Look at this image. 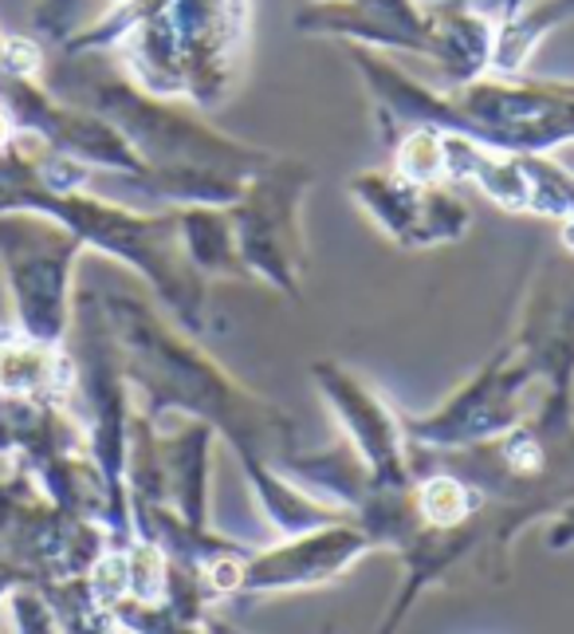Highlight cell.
Here are the masks:
<instances>
[{"label": "cell", "instance_id": "cell-10", "mask_svg": "<svg viewBox=\"0 0 574 634\" xmlns=\"http://www.w3.org/2000/svg\"><path fill=\"white\" fill-rule=\"evenodd\" d=\"M500 9H504V16H512V12L524 9V0H500Z\"/></svg>", "mask_w": 574, "mask_h": 634}, {"label": "cell", "instance_id": "cell-11", "mask_svg": "<svg viewBox=\"0 0 574 634\" xmlns=\"http://www.w3.org/2000/svg\"><path fill=\"white\" fill-rule=\"evenodd\" d=\"M0 138H4V118H0Z\"/></svg>", "mask_w": 574, "mask_h": 634}, {"label": "cell", "instance_id": "cell-4", "mask_svg": "<svg viewBox=\"0 0 574 634\" xmlns=\"http://www.w3.org/2000/svg\"><path fill=\"white\" fill-rule=\"evenodd\" d=\"M351 197L398 249H437L468 233L472 209L445 182H409L398 170H366L351 177Z\"/></svg>", "mask_w": 574, "mask_h": 634}, {"label": "cell", "instance_id": "cell-8", "mask_svg": "<svg viewBox=\"0 0 574 634\" xmlns=\"http://www.w3.org/2000/svg\"><path fill=\"white\" fill-rule=\"evenodd\" d=\"M51 379V359L39 347H4L0 351V387L4 391H36Z\"/></svg>", "mask_w": 574, "mask_h": 634}, {"label": "cell", "instance_id": "cell-3", "mask_svg": "<svg viewBox=\"0 0 574 634\" xmlns=\"http://www.w3.org/2000/svg\"><path fill=\"white\" fill-rule=\"evenodd\" d=\"M441 182H468L507 214L555 217L559 224L574 217V177L531 150L480 147L441 130Z\"/></svg>", "mask_w": 574, "mask_h": 634}, {"label": "cell", "instance_id": "cell-1", "mask_svg": "<svg viewBox=\"0 0 574 634\" xmlns=\"http://www.w3.org/2000/svg\"><path fill=\"white\" fill-rule=\"evenodd\" d=\"M295 24L319 36L425 51L460 83H472L492 64V28L465 0H445L433 9H418L413 0H319L303 9Z\"/></svg>", "mask_w": 574, "mask_h": 634}, {"label": "cell", "instance_id": "cell-7", "mask_svg": "<svg viewBox=\"0 0 574 634\" xmlns=\"http://www.w3.org/2000/svg\"><path fill=\"white\" fill-rule=\"evenodd\" d=\"M421 517L433 528H457L460 520L472 512V500H468V488L457 477H429L418 493Z\"/></svg>", "mask_w": 574, "mask_h": 634}, {"label": "cell", "instance_id": "cell-6", "mask_svg": "<svg viewBox=\"0 0 574 634\" xmlns=\"http://www.w3.org/2000/svg\"><path fill=\"white\" fill-rule=\"evenodd\" d=\"M571 16H574V0H547V4H536V9L504 16L500 36H492V64H488V68L500 71V76L524 71V64L531 59L543 32H551L555 24H563V20Z\"/></svg>", "mask_w": 574, "mask_h": 634}, {"label": "cell", "instance_id": "cell-5", "mask_svg": "<svg viewBox=\"0 0 574 634\" xmlns=\"http://www.w3.org/2000/svg\"><path fill=\"white\" fill-rule=\"evenodd\" d=\"M177 233H181V249H186L189 264H194L197 273L248 280L241 256H236L233 224H229V209L224 206L186 209V214L177 217Z\"/></svg>", "mask_w": 574, "mask_h": 634}, {"label": "cell", "instance_id": "cell-2", "mask_svg": "<svg viewBox=\"0 0 574 634\" xmlns=\"http://www.w3.org/2000/svg\"><path fill=\"white\" fill-rule=\"evenodd\" d=\"M307 189H312V170L292 158H272L244 182L233 206H224L248 280L272 284L288 300L303 296L300 280L307 268V244H303L300 206Z\"/></svg>", "mask_w": 574, "mask_h": 634}, {"label": "cell", "instance_id": "cell-9", "mask_svg": "<svg viewBox=\"0 0 574 634\" xmlns=\"http://www.w3.org/2000/svg\"><path fill=\"white\" fill-rule=\"evenodd\" d=\"M559 241H563V253L574 261V217H571V221L559 224Z\"/></svg>", "mask_w": 574, "mask_h": 634}, {"label": "cell", "instance_id": "cell-12", "mask_svg": "<svg viewBox=\"0 0 574 634\" xmlns=\"http://www.w3.org/2000/svg\"><path fill=\"white\" fill-rule=\"evenodd\" d=\"M312 4H319V0H312Z\"/></svg>", "mask_w": 574, "mask_h": 634}]
</instances>
